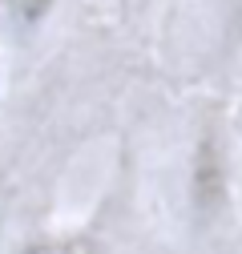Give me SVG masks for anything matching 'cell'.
<instances>
[{"instance_id":"obj_2","label":"cell","mask_w":242,"mask_h":254,"mask_svg":"<svg viewBox=\"0 0 242 254\" xmlns=\"http://www.w3.org/2000/svg\"><path fill=\"white\" fill-rule=\"evenodd\" d=\"M60 4L65 0H0V33L16 45H24L45 33Z\"/></svg>"},{"instance_id":"obj_1","label":"cell","mask_w":242,"mask_h":254,"mask_svg":"<svg viewBox=\"0 0 242 254\" xmlns=\"http://www.w3.org/2000/svg\"><path fill=\"white\" fill-rule=\"evenodd\" d=\"M186 214L194 230H222L234 214V137L218 105H210L190 137L186 153Z\"/></svg>"},{"instance_id":"obj_3","label":"cell","mask_w":242,"mask_h":254,"mask_svg":"<svg viewBox=\"0 0 242 254\" xmlns=\"http://www.w3.org/2000/svg\"><path fill=\"white\" fill-rule=\"evenodd\" d=\"M20 254H101L97 238L85 230H60V234H41L33 238Z\"/></svg>"},{"instance_id":"obj_4","label":"cell","mask_w":242,"mask_h":254,"mask_svg":"<svg viewBox=\"0 0 242 254\" xmlns=\"http://www.w3.org/2000/svg\"><path fill=\"white\" fill-rule=\"evenodd\" d=\"M218 41H222V53H230V57L242 53V0H222V8H218Z\"/></svg>"}]
</instances>
